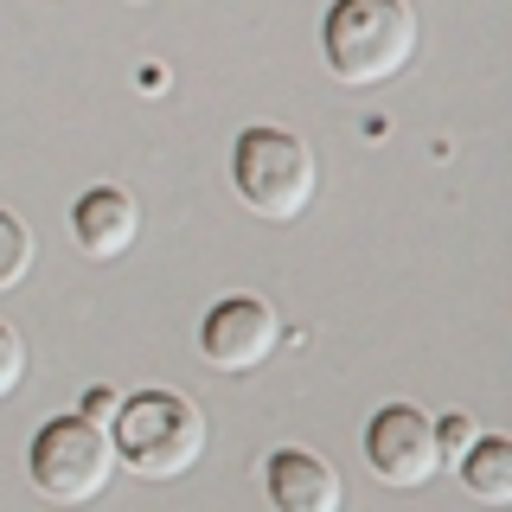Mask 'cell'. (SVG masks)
<instances>
[{"mask_svg": "<svg viewBox=\"0 0 512 512\" xmlns=\"http://www.w3.org/2000/svg\"><path fill=\"white\" fill-rule=\"evenodd\" d=\"M455 468H461V487L480 506H512V442L506 436H474V448Z\"/></svg>", "mask_w": 512, "mask_h": 512, "instance_id": "9", "label": "cell"}, {"mask_svg": "<svg viewBox=\"0 0 512 512\" xmlns=\"http://www.w3.org/2000/svg\"><path fill=\"white\" fill-rule=\"evenodd\" d=\"M231 180H237V199L250 205L256 218L269 224H288L308 212L314 199V154L301 135H288V128H244L231 148Z\"/></svg>", "mask_w": 512, "mask_h": 512, "instance_id": "3", "label": "cell"}, {"mask_svg": "<svg viewBox=\"0 0 512 512\" xmlns=\"http://www.w3.org/2000/svg\"><path fill=\"white\" fill-rule=\"evenodd\" d=\"M327 71L352 90H378L410 71L416 58V13L410 0H333L320 26Z\"/></svg>", "mask_w": 512, "mask_h": 512, "instance_id": "1", "label": "cell"}, {"mask_svg": "<svg viewBox=\"0 0 512 512\" xmlns=\"http://www.w3.org/2000/svg\"><path fill=\"white\" fill-rule=\"evenodd\" d=\"M26 474L52 506H90V500H103L109 474H116V448H109L103 423L52 416L26 448Z\"/></svg>", "mask_w": 512, "mask_h": 512, "instance_id": "4", "label": "cell"}, {"mask_svg": "<svg viewBox=\"0 0 512 512\" xmlns=\"http://www.w3.org/2000/svg\"><path fill=\"white\" fill-rule=\"evenodd\" d=\"M263 500L269 512H340L346 506V487H340V468L314 448H276L263 461Z\"/></svg>", "mask_w": 512, "mask_h": 512, "instance_id": "7", "label": "cell"}, {"mask_svg": "<svg viewBox=\"0 0 512 512\" xmlns=\"http://www.w3.org/2000/svg\"><path fill=\"white\" fill-rule=\"evenodd\" d=\"M20 384H26V340L0 320V404H7Z\"/></svg>", "mask_w": 512, "mask_h": 512, "instance_id": "12", "label": "cell"}, {"mask_svg": "<svg viewBox=\"0 0 512 512\" xmlns=\"http://www.w3.org/2000/svg\"><path fill=\"white\" fill-rule=\"evenodd\" d=\"M474 436H480L474 416H468V410H448L442 423H436V461H442V468H455V461L474 448Z\"/></svg>", "mask_w": 512, "mask_h": 512, "instance_id": "11", "label": "cell"}, {"mask_svg": "<svg viewBox=\"0 0 512 512\" xmlns=\"http://www.w3.org/2000/svg\"><path fill=\"white\" fill-rule=\"evenodd\" d=\"M71 237H77L84 256H96V263H116V256H128L135 237H141V205L128 199L122 186H90L84 199L71 205Z\"/></svg>", "mask_w": 512, "mask_h": 512, "instance_id": "8", "label": "cell"}, {"mask_svg": "<svg viewBox=\"0 0 512 512\" xmlns=\"http://www.w3.org/2000/svg\"><path fill=\"white\" fill-rule=\"evenodd\" d=\"M282 346V320L263 295H224L199 320V352L212 372H256Z\"/></svg>", "mask_w": 512, "mask_h": 512, "instance_id": "5", "label": "cell"}, {"mask_svg": "<svg viewBox=\"0 0 512 512\" xmlns=\"http://www.w3.org/2000/svg\"><path fill=\"white\" fill-rule=\"evenodd\" d=\"M116 404H122L116 391H84V423H109V416H116Z\"/></svg>", "mask_w": 512, "mask_h": 512, "instance_id": "13", "label": "cell"}, {"mask_svg": "<svg viewBox=\"0 0 512 512\" xmlns=\"http://www.w3.org/2000/svg\"><path fill=\"white\" fill-rule=\"evenodd\" d=\"M116 468H135L141 480H180L205 455V410L180 391H141L122 397L109 416Z\"/></svg>", "mask_w": 512, "mask_h": 512, "instance_id": "2", "label": "cell"}, {"mask_svg": "<svg viewBox=\"0 0 512 512\" xmlns=\"http://www.w3.org/2000/svg\"><path fill=\"white\" fill-rule=\"evenodd\" d=\"M365 461H372V474L397 493L423 487V480L442 468L436 461V423L416 404H384L372 423H365Z\"/></svg>", "mask_w": 512, "mask_h": 512, "instance_id": "6", "label": "cell"}, {"mask_svg": "<svg viewBox=\"0 0 512 512\" xmlns=\"http://www.w3.org/2000/svg\"><path fill=\"white\" fill-rule=\"evenodd\" d=\"M32 269V231L13 212H0V288H13Z\"/></svg>", "mask_w": 512, "mask_h": 512, "instance_id": "10", "label": "cell"}]
</instances>
